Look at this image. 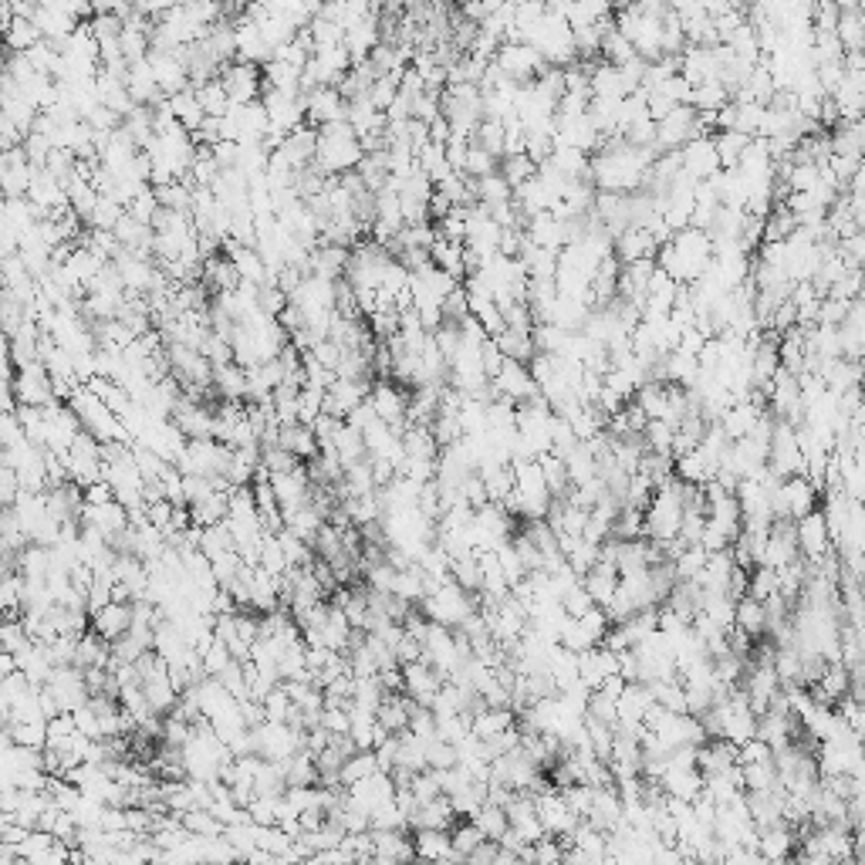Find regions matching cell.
<instances>
[{
	"label": "cell",
	"instance_id": "1",
	"mask_svg": "<svg viewBox=\"0 0 865 865\" xmlns=\"http://www.w3.org/2000/svg\"><path fill=\"white\" fill-rule=\"evenodd\" d=\"M233 460L230 443L220 439H190L176 456V466L183 474H203V477H223Z\"/></svg>",
	"mask_w": 865,
	"mask_h": 865
},
{
	"label": "cell",
	"instance_id": "2",
	"mask_svg": "<svg viewBox=\"0 0 865 865\" xmlns=\"http://www.w3.org/2000/svg\"><path fill=\"white\" fill-rule=\"evenodd\" d=\"M11 386H14L17 402H27V406H44V402L58 400V396H54V379H52V372H48V365H44L41 359L24 365V369H17L11 379Z\"/></svg>",
	"mask_w": 865,
	"mask_h": 865
},
{
	"label": "cell",
	"instance_id": "3",
	"mask_svg": "<svg viewBox=\"0 0 865 865\" xmlns=\"http://www.w3.org/2000/svg\"><path fill=\"white\" fill-rule=\"evenodd\" d=\"M534 801H538V818H541V825L548 835H558V839H571V832L578 828V814L571 812L569 798L561 794L558 788L544 791V794H534Z\"/></svg>",
	"mask_w": 865,
	"mask_h": 865
},
{
	"label": "cell",
	"instance_id": "4",
	"mask_svg": "<svg viewBox=\"0 0 865 865\" xmlns=\"http://www.w3.org/2000/svg\"><path fill=\"white\" fill-rule=\"evenodd\" d=\"M794 528H798V548L801 555L808 558V561H822V558L835 548V538H832V524H828L825 511L818 507V511H812V514H804L801 521H794Z\"/></svg>",
	"mask_w": 865,
	"mask_h": 865
},
{
	"label": "cell",
	"instance_id": "5",
	"mask_svg": "<svg viewBox=\"0 0 865 865\" xmlns=\"http://www.w3.org/2000/svg\"><path fill=\"white\" fill-rule=\"evenodd\" d=\"M220 81H223V89H227L233 105H247V102H258L264 75L258 71L254 61H237V65H227L220 71Z\"/></svg>",
	"mask_w": 865,
	"mask_h": 865
},
{
	"label": "cell",
	"instance_id": "6",
	"mask_svg": "<svg viewBox=\"0 0 865 865\" xmlns=\"http://www.w3.org/2000/svg\"><path fill=\"white\" fill-rule=\"evenodd\" d=\"M369 400H372L375 413L382 416L389 427L402 437L406 427H409V419H406V413H409V392H402V389L392 386V382H375Z\"/></svg>",
	"mask_w": 865,
	"mask_h": 865
},
{
	"label": "cell",
	"instance_id": "7",
	"mask_svg": "<svg viewBox=\"0 0 865 865\" xmlns=\"http://www.w3.org/2000/svg\"><path fill=\"white\" fill-rule=\"evenodd\" d=\"M852 683H855V672L852 666H845L841 659H835V663H828L825 672L814 680L808 690H812V697L818 700V703H825V707H835L841 697H849L852 693Z\"/></svg>",
	"mask_w": 865,
	"mask_h": 865
},
{
	"label": "cell",
	"instance_id": "8",
	"mask_svg": "<svg viewBox=\"0 0 865 865\" xmlns=\"http://www.w3.org/2000/svg\"><path fill=\"white\" fill-rule=\"evenodd\" d=\"M349 798L355 801L359 808H365V812L372 814V812H379L382 804L396 801V781H392L389 771H375L372 777H362V781L349 785Z\"/></svg>",
	"mask_w": 865,
	"mask_h": 865
},
{
	"label": "cell",
	"instance_id": "9",
	"mask_svg": "<svg viewBox=\"0 0 865 865\" xmlns=\"http://www.w3.org/2000/svg\"><path fill=\"white\" fill-rule=\"evenodd\" d=\"M494 386H497L501 396H507V400H514V402H524V400H531V396L541 392L538 382H534V375H531V365L528 362H517V359L504 362V369L494 375Z\"/></svg>",
	"mask_w": 865,
	"mask_h": 865
},
{
	"label": "cell",
	"instance_id": "10",
	"mask_svg": "<svg viewBox=\"0 0 865 865\" xmlns=\"http://www.w3.org/2000/svg\"><path fill=\"white\" fill-rule=\"evenodd\" d=\"M683 153V169L690 176H697L700 183L710 180L713 173H720V153H717V143L707 139V136H697L680 149Z\"/></svg>",
	"mask_w": 865,
	"mask_h": 865
},
{
	"label": "cell",
	"instance_id": "11",
	"mask_svg": "<svg viewBox=\"0 0 865 865\" xmlns=\"http://www.w3.org/2000/svg\"><path fill=\"white\" fill-rule=\"evenodd\" d=\"M413 845L416 855L427 862H464V855L453 849L450 832H443V828H416Z\"/></svg>",
	"mask_w": 865,
	"mask_h": 865
},
{
	"label": "cell",
	"instance_id": "12",
	"mask_svg": "<svg viewBox=\"0 0 865 865\" xmlns=\"http://www.w3.org/2000/svg\"><path fill=\"white\" fill-rule=\"evenodd\" d=\"M402 672H406V693H409L416 703L433 707V697H437L439 686H443V676H439V672L429 666L427 659L406 663V666H402Z\"/></svg>",
	"mask_w": 865,
	"mask_h": 865
},
{
	"label": "cell",
	"instance_id": "13",
	"mask_svg": "<svg viewBox=\"0 0 865 865\" xmlns=\"http://www.w3.org/2000/svg\"><path fill=\"white\" fill-rule=\"evenodd\" d=\"M794 849H798V832H794L788 822L761 828L757 852H761L764 862H785V859H794Z\"/></svg>",
	"mask_w": 865,
	"mask_h": 865
},
{
	"label": "cell",
	"instance_id": "14",
	"mask_svg": "<svg viewBox=\"0 0 865 865\" xmlns=\"http://www.w3.org/2000/svg\"><path fill=\"white\" fill-rule=\"evenodd\" d=\"M91 629L102 635V639H108V643L122 639V635L132 629V602H116V598H112L105 608L91 612Z\"/></svg>",
	"mask_w": 865,
	"mask_h": 865
},
{
	"label": "cell",
	"instance_id": "15",
	"mask_svg": "<svg viewBox=\"0 0 865 865\" xmlns=\"http://www.w3.org/2000/svg\"><path fill=\"white\" fill-rule=\"evenodd\" d=\"M767 413L764 406H757L754 400H740L734 402V406H727L720 416V427L727 429V437L730 439H744L750 437L754 429H757V423H761V416Z\"/></svg>",
	"mask_w": 865,
	"mask_h": 865
},
{
	"label": "cell",
	"instance_id": "16",
	"mask_svg": "<svg viewBox=\"0 0 865 865\" xmlns=\"http://www.w3.org/2000/svg\"><path fill=\"white\" fill-rule=\"evenodd\" d=\"M349 260H352V247L318 244L311 250V274L328 277V281H338V277H345V271H349Z\"/></svg>",
	"mask_w": 865,
	"mask_h": 865
},
{
	"label": "cell",
	"instance_id": "17",
	"mask_svg": "<svg viewBox=\"0 0 865 865\" xmlns=\"http://www.w3.org/2000/svg\"><path fill=\"white\" fill-rule=\"evenodd\" d=\"M416 707L419 703L406 690H389L382 707H379V720L386 723L392 734H402V730H409V717H413Z\"/></svg>",
	"mask_w": 865,
	"mask_h": 865
},
{
	"label": "cell",
	"instance_id": "18",
	"mask_svg": "<svg viewBox=\"0 0 865 865\" xmlns=\"http://www.w3.org/2000/svg\"><path fill=\"white\" fill-rule=\"evenodd\" d=\"M169 105H173V116H176V122H180L183 129L196 132L203 122H207V108H203L200 95H196V85L176 91V95H169Z\"/></svg>",
	"mask_w": 865,
	"mask_h": 865
},
{
	"label": "cell",
	"instance_id": "19",
	"mask_svg": "<svg viewBox=\"0 0 865 865\" xmlns=\"http://www.w3.org/2000/svg\"><path fill=\"white\" fill-rule=\"evenodd\" d=\"M335 450H338V460H342V466L349 470L352 464H362V460H369L372 453H369V443H365V433L362 429H355L352 423H342L335 433Z\"/></svg>",
	"mask_w": 865,
	"mask_h": 865
},
{
	"label": "cell",
	"instance_id": "20",
	"mask_svg": "<svg viewBox=\"0 0 865 865\" xmlns=\"http://www.w3.org/2000/svg\"><path fill=\"white\" fill-rule=\"evenodd\" d=\"M585 588L592 592V598L598 602V606H608L612 602V595H616V588H619V581H622V575H619V569L616 565H608V561H598L588 575H585Z\"/></svg>",
	"mask_w": 865,
	"mask_h": 865
},
{
	"label": "cell",
	"instance_id": "21",
	"mask_svg": "<svg viewBox=\"0 0 865 865\" xmlns=\"http://www.w3.org/2000/svg\"><path fill=\"white\" fill-rule=\"evenodd\" d=\"M517 723V710L514 707H484L480 713H474V737L480 740H491L501 730L514 727Z\"/></svg>",
	"mask_w": 865,
	"mask_h": 865
},
{
	"label": "cell",
	"instance_id": "22",
	"mask_svg": "<svg viewBox=\"0 0 865 865\" xmlns=\"http://www.w3.org/2000/svg\"><path fill=\"white\" fill-rule=\"evenodd\" d=\"M213 386H217V396H220V400H240V402H247V369L240 365V362H227V365H217Z\"/></svg>",
	"mask_w": 865,
	"mask_h": 865
},
{
	"label": "cell",
	"instance_id": "23",
	"mask_svg": "<svg viewBox=\"0 0 865 865\" xmlns=\"http://www.w3.org/2000/svg\"><path fill=\"white\" fill-rule=\"evenodd\" d=\"M281 447L291 450L295 456H301V460H311V456L322 453L315 429L305 427V423H287V427H281Z\"/></svg>",
	"mask_w": 865,
	"mask_h": 865
},
{
	"label": "cell",
	"instance_id": "24",
	"mask_svg": "<svg viewBox=\"0 0 865 865\" xmlns=\"http://www.w3.org/2000/svg\"><path fill=\"white\" fill-rule=\"evenodd\" d=\"M737 629H744L750 639H761L767 633V608L754 595L737 598Z\"/></svg>",
	"mask_w": 865,
	"mask_h": 865
},
{
	"label": "cell",
	"instance_id": "25",
	"mask_svg": "<svg viewBox=\"0 0 865 865\" xmlns=\"http://www.w3.org/2000/svg\"><path fill=\"white\" fill-rule=\"evenodd\" d=\"M4 737H11L14 744H24V747H48V723L44 720H31V723H4Z\"/></svg>",
	"mask_w": 865,
	"mask_h": 865
},
{
	"label": "cell",
	"instance_id": "26",
	"mask_svg": "<svg viewBox=\"0 0 865 865\" xmlns=\"http://www.w3.org/2000/svg\"><path fill=\"white\" fill-rule=\"evenodd\" d=\"M196 95H200V102H203V108H207V116H213V118H223L233 108L230 95H227V89H223L220 78L196 85Z\"/></svg>",
	"mask_w": 865,
	"mask_h": 865
},
{
	"label": "cell",
	"instance_id": "27",
	"mask_svg": "<svg viewBox=\"0 0 865 865\" xmlns=\"http://www.w3.org/2000/svg\"><path fill=\"white\" fill-rule=\"evenodd\" d=\"M474 822L480 825V832L487 835V839H501L507 828H511V818H507V812L501 808V804H494V801H484L477 808V814H474Z\"/></svg>",
	"mask_w": 865,
	"mask_h": 865
},
{
	"label": "cell",
	"instance_id": "28",
	"mask_svg": "<svg viewBox=\"0 0 865 865\" xmlns=\"http://www.w3.org/2000/svg\"><path fill=\"white\" fill-rule=\"evenodd\" d=\"M375 771H382V767H379V757H375V750H355L349 761L342 764V785L349 788V785H355V781H362V777H372Z\"/></svg>",
	"mask_w": 865,
	"mask_h": 865
},
{
	"label": "cell",
	"instance_id": "29",
	"mask_svg": "<svg viewBox=\"0 0 865 865\" xmlns=\"http://www.w3.org/2000/svg\"><path fill=\"white\" fill-rule=\"evenodd\" d=\"M41 38L38 24L31 21V17H17V21H7V44H11V52H31Z\"/></svg>",
	"mask_w": 865,
	"mask_h": 865
},
{
	"label": "cell",
	"instance_id": "30",
	"mask_svg": "<svg viewBox=\"0 0 865 865\" xmlns=\"http://www.w3.org/2000/svg\"><path fill=\"white\" fill-rule=\"evenodd\" d=\"M183 825L190 828L193 835H203V839H220V835L227 832V825H223L210 808H190V812L183 814Z\"/></svg>",
	"mask_w": 865,
	"mask_h": 865
},
{
	"label": "cell",
	"instance_id": "31",
	"mask_svg": "<svg viewBox=\"0 0 865 865\" xmlns=\"http://www.w3.org/2000/svg\"><path fill=\"white\" fill-rule=\"evenodd\" d=\"M750 595L757 602H767L771 595H781V571L767 569V565H754L750 569Z\"/></svg>",
	"mask_w": 865,
	"mask_h": 865
},
{
	"label": "cell",
	"instance_id": "32",
	"mask_svg": "<svg viewBox=\"0 0 865 865\" xmlns=\"http://www.w3.org/2000/svg\"><path fill=\"white\" fill-rule=\"evenodd\" d=\"M504 122L501 118H487V122H480V129L474 132V139L470 143H477L480 149H487V153H494L497 159H504Z\"/></svg>",
	"mask_w": 865,
	"mask_h": 865
},
{
	"label": "cell",
	"instance_id": "33",
	"mask_svg": "<svg viewBox=\"0 0 865 865\" xmlns=\"http://www.w3.org/2000/svg\"><path fill=\"white\" fill-rule=\"evenodd\" d=\"M744 767V791H771L777 788V764L761 761V764H740Z\"/></svg>",
	"mask_w": 865,
	"mask_h": 865
},
{
	"label": "cell",
	"instance_id": "34",
	"mask_svg": "<svg viewBox=\"0 0 865 865\" xmlns=\"http://www.w3.org/2000/svg\"><path fill=\"white\" fill-rule=\"evenodd\" d=\"M450 839H453V849L464 855V862H466V855L474 852V849H477V845L487 839V835L480 832V825L474 822V818H460V822L450 828Z\"/></svg>",
	"mask_w": 865,
	"mask_h": 865
},
{
	"label": "cell",
	"instance_id": "35",
	"mask_svg": "<svg viewBox=\"0 0 865 865\" xmlns=\"http://www.w3.org/2000/svg\"><path fill=\"white\" fill-rule=\"evenodd\" d=\"M707 558H710V551H707L703 544H686L683 551L672 558L676 578H697L700 571H703V565H707Z\"/></svg>",
	"mask_w": 865,
	"mask_h": 865
},
{
	"label": "cell",
	"instance_id": "36",
	"mask_svg": "<svg viewBox=\"0 0 865 865\" xmlns=\"http://www.w3.org/2000/svg\"><path fill=\"white\" fill-rule=\"evenodd\" d=\"M643 439H646V450H653V453H672L676 427H672V423H666V419H649L646 429H643Z\"/></svg>",
	"mask_w": 865,
	"mask_h": 865
},
{
	"label": "cell",
	"instance_id": "37",
	"mask_svg": "<svg viewBox=\"0 0 865 865\" xmlns=\"http://www.w3.org/2000/svg\"><path fill=\"white\" fill-rule=\"evenodd\" d=\"M598 558H602V544L588 541V538H578V544H575V548L569 551V565L578 571L581 578H585V575H588V571L598 565Z\"/></svg>",
	"mask_w": 865,
	"mask_h": 865
},
{
	"label": "cell",
	"instance_id": "38",
	"mask_svg": "<svg viewBox=\"0 0 865 865\" xmlns=\"http://www.w3.org/2000/svg\"><path fill=\"white\" fill-rule=\"evenodd\" d=\"M260 569L274 571V575H281V571L291 569V565H287L285 548H281V538L271 534V531H264V541H260Z\"/></svg>",
	"mask_w": 865,
	"mask_h": 865
},
{
	"label": "cell",
	"instance_id": "39",
	"mask_svg": "<svg viewBox=\"0 0 865 865\" xmlns=\"http://www.w3.org/2000/svg\"><path fill=\"white\" fill-rule=\"evenodd\" d=\"M264 710H268V720L274 723H287V717H291V710H295V700H291V693L285 690V683H277L264 697Z\"/></svg>",
	"mask_w": 865,
	"mask_h": 865
},
{
	"label": "cell",
	"instance_id": "40",
	"mask_svg": "<svg viewBox=\"0 0 865 865\" xmlns=\"http://www.w3.org/2000/svg\"><path fill=\"white\" fill-rule=\"evenodd\" d=\"M585 717H595V720L612 723V727H616V723H619V700H612L608 693H602V690H592Z\"/></svg>",
	"mask_w": 865,
	"mask_h": 865
},
{
	"label": "cell",
	"instance_id": "41",
	"mask_svg": "<svg viewBox=\"0 0 865 865\" xmlns=\"http://www.w3.org/2000/svg\"><path fill=\"white\" fill-rule=\"evenodd\" d=\"M464 173H466V176H474V180H480V176H491V173H497V155L487 153V149H480L477 143H470Z\"/></svg>",
	"mask_w": 865,
	"mask_h": 865
},
{
	"label": "cell",
	"instance_id": "42",
	"mask_svg": "<svg viewBox=\"0 0 865 865\" xmlns=\"http://www.w3.org/2000/svg\"><path fill=\"white\" fill-rule=\"evenodd\" d=\"M561 606H565V612H569L571 619H581L588 608H595L598 602L592 598V592L585 588V581H578V585H571L569 592L561 595Z\"/></svg>",
	"mask_w": 865,
	"mask_h": 865
},
{
	"label": "cell",
	"instance_id": "43",
	"mask_svg": "<svg viewBox=\"0 0 865 865\" xmlns=\"http://www.w3.org/2000/svg\"><path fill=\"white\" fill-rule=\"evenodd\" d=\"M277 804H281V794H258L247 804V812L258 825H277Z\"/></svg>",
	"mask_w": 865,
	"mask_h": 865
},
{
	"label": "cell",
	"instance_id": "44",
	"mask_svg": "<svg viewBox=\"0 0 865 865\" xmlns=\"http://www.w3.org/2000/svg\"><path fill=\"white\" fill-rule=\"evenodd\" d=\"M233 663V653L230 646L223 643V639H213L207 649H203V670L210 672V676H220V672L227 670Z\"/></svg>",
	"mask_w": 865,
	"mask_h": 865
},
{
	"label": "cell",
	"instance_id": "45",
	"mask_svg": "<svg viewBox=\"0 0 865 865\" xmlns=\"http://www.w3.org/2000/svg\"><path fill=\"white\" fill-rule=\"evenodd\" d=\"M761 761H775V747L761 740V737H750L747 744L737 747V764H761Z\"/></svg>",
	"mask_w": 865,
	"mask_h": 865
},
{
	"label": "cell",
	"instance_id": "46",
	"mask_svg": "<svg viewBox=\"0 0 865 865\" xmlns=\"http://www.w3.org/2000/svg\"><path fill=\"white\" fill-rule=\"evenodd\" d=\"M322 727L328 730V734H352V710H349V707H335V703H324Z\"/></svg>",
	"mask_w": 865,
	"mask_h": 865
},
{
	"label": "cell",
	"instance_id": "47",
	"mask_svg": "<svg viewBox=\"0 0 865 865\" xmlns=\"http://www.w3.org/2000/svg\"><path fill=\"white\" fill-rule=\"evenodd\" d=\"M301 464H305V460L295 456L291 450H285V447H268V450H264V466H268L271 474H285V470H295V466Z\"/></svg>",
	"mask_w": 865,
	"mask_h": 865
},
{
	"label": "cell",
	"instance_id": "48",
	"mask_svg": "<svg viewBox=\"0 0 865 865\" xmlns=\"http://www.w3.org/2000/svg\"><path fill=\"white\" fill-rule=\"evenodd\" d=\"M24 491V484H21V477H17V470L7 464H0V501H4V507H14V501H17V494Z\"/></svg>",
	"mask_w": 865,
	"mask_h": 865
},
{
	"label": "cell",
	"instance_id": "49",
	"mask_svg": "<svg viewBox=\"0 0 865 865\" xmlns=\"http://www.w3.org/2000/svg\"><path fill=\"white\" fill-rule=\"evenodd\" d=\"M409 730L419 737H437V713H433V707H416L413 717H409Z\"/></svg>",
	"mask_w": 865,
	"mask_h": 865
},
{
	"label": "cell",
	"instance_id": "50",
	"mask_svg": "<svg viewBox=\"0 0 865 865\" xmlns=\"http://www.w3.org/2000/svg\"><path fill=\"white\" fill-rule=\"evenodd\" d=\"M0 439H4V447H17L21 439H27L24 423L17 419V413H4V423H0Z\"/></svg>",
	"mask_w": 865,
	"mask_h": 865
},
{
	"label": "cell",
	"instance_id": "51",
	"mask_svg": "<svg viewBox=\"0 0 865 865\" xmlns=\"http://www.w3.org/2000/svg\"><path fill=\"white\" fill-rule=\"evenodd\" d=\"M504 362H507V355L501 352V345H497L494 338H487V342H484V372L494 379V375L504 369Z\"/></svg>",
	"mask_w": 865,
	"mask_h": 865
},
{
	"label": "cell",
	"instance_id": "52",
	"mask_svg": "<svg viewBox=\"0 0 865 865\" xmlns=\"http://www.w3.org/2000/svg\"><path fill=\"white\" fill-rule=\"evenodd\" d=\"M396 659H400V666H406V663H416V659H423V643L416 639V635H402L400 643H396Z\"/></svg>",
	"mask_w": 865,
	"mask_h": 865
},
{
	"label": "cell",
	"instance_id": "53",
	"mask_svg": "<svg viewBox=\"0 0 865 865\" xmlns=\"http://www.w3.org/2000/svg\"><path fill=\"white\" fill-rule=\"evenodd\" d=\"M464 497L470 501L474 507H484L491 497H487V484H484V477L480 474H470L466 477V484H464Z\"/></svg>",
	"mask_w": 865,
	"mask_h": 865
},
{
	"label": "cell",
	"instance_id": "54",
	"mask_svg": "<svg viewBox=\"0 0 865 865\" xmlns=\"http://www.w3.org/2000/svg\"><path fill=\"white\" fill-rule=\"evenodd\" d=\"M108 501H116V491L108 480H95L85 487V504H108Z\"/></svg>",
	"mask_w": 865,
	"mask_h": 865
},
{
	"label": "cell",
	"instance_id": "55",
	"mask_svg": "<svg viewBox=\"0 0 865 865\" xmlns=\"http://www.w3.org/2000/svg\"><path fill=\"white\" fill-rule=\"evenodd\" d=\"M727 595H730V598H744V595H750V569H740V565H737V569L730 571Z\"/></svg>",
	"mask_w": 865,
	"mask_h": 865
},
{
	"label": "cell",
	"instance_id": "56",
	"mask_svg": "<svg viewBox=\"0 0 865 865\" xmlns=\"http://www.w3.org/2000/svg\"><path fill=\"white\" fill-rule=\"evenodd\" d=\"M497 852H501V841L484 839V841L477 845V849H474V852L466 855V862H480V865L487 862V865H491V862H497Z\"/></svg>",
	"mask_w": 865,
	"mask_h": 865
},
{
	"label": "cell",
	"instance_id": "57",
	"mask_svg": "<svg viewBox=\"0 0 865 865\" xmlns=\"http://www.w3.org/2000/svg\"><path fill=\"white\" fill-rule=\"evenodd\" d=\"M17 670H21V666H17V656H14L11 649H4V653H0V672L11 676V672H17Z\"/></svg>",
	"mask_w": 865,
	"mask_h": 865
},
{
	"label": "cell",
	"instance_id": "58",
	"mask_svg": "<svg viewBox=\"0 0 865 865\" xmlns=\"http://www.w3.org/2000/svg\"><path fill=\"white\" fill-rule=\"evenodd\" d=\"M244 4H258V0H244Z\"/></svg>",
	"mask_w": 865,
	"mask_h": 865
}]
</instances>
